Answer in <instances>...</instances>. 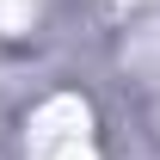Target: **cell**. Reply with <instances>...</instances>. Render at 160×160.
I'll use <instances>...</instances> for the list:
<instances>
[{
    "mask_svg": "<svg viewBox=\"0 0 160 160\" xmlns=\"http://www.w3.org/2000/svg\"><path fill=\"white\" fill-rule=\"evenodd\" d=\"M31 160H99V136H92V111L80 99H49L31 117Z\"/></svg>",
    "mask_w": 160,
    "mask_h": 160,
    "instance_id": "obj_1",
    "label": "cell"
}]
</instances>
